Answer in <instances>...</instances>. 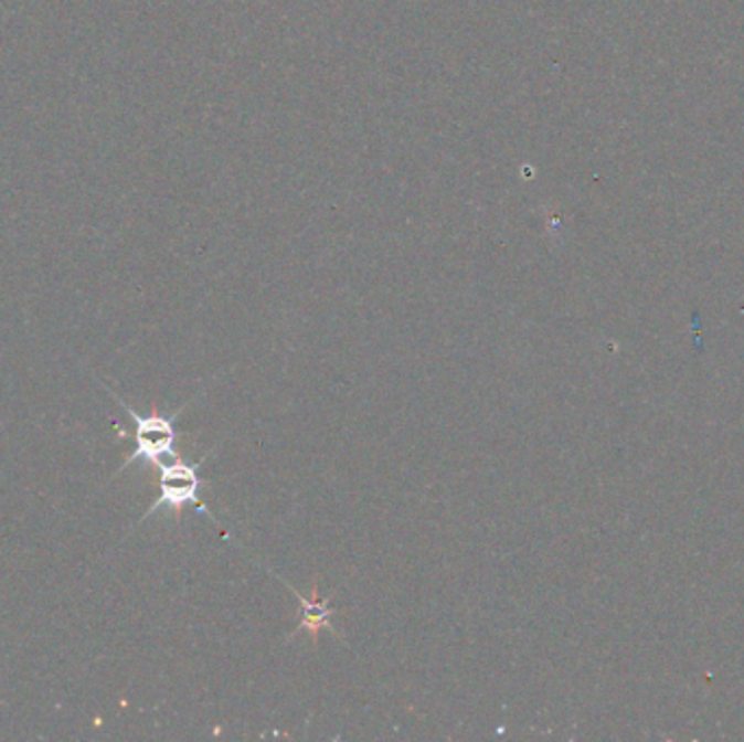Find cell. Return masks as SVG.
I'll return each mask as SVG.
<instances>
[{
	"mask_svg": "<svg viewBox=\"0 0 744 742\" xmlns=\"http://www.w3.org/2000/svg\"><path fill=\"white\" fill-rule=\"evenodd\" d=\"M118 403L127 410V414L136 423V451L127 459V464L136 459H147L152 466H159L163 457H177L174 453V416H163V414H150L142 416L134 407H129L125 401L118 399Z\"/></svg>",
	"mask_w": 744,
	"mask_h": 742,
	"instance_id": "1",
	"label": "cell"
},
{
	"mask_svg": "<svg viewBox=\"0 0 744 742\" xmlns=\"http://www.w3.org/2000/svg\"><path fill=\"white\" fill-rule=\"evenodd\" d=\"M161 470L159 475V499L152 504L147 517H150L155 510L161 506H168L174 510V515H181V510L188 504L199 506V490L203 486L199 470L194 464L183 462L181 457H174V462L166 464L161 462L157 466Z\"/></svg>",
	"mask_w": 744,
	"mask_h": 742,
	"instance_id": "2",
	"label": "cell"
},
{
	"mask_svg": "<svg viewBox=\"0 0 744 742\" xmlns=\"http://www.w3.org/2000/svg\"><path fill=\"white\" fill-rule=\"evenodd\" d=\"M298 598V625L297 632H309L313 636V640L318 638L320 629L329 627V616L333 614V607L329 605V596L327 598H318V589L313 586L311 591V598H305L302 594L293 591Z\"/></svg>",
	"mask_w": 744,
	"mask_h": 742,
	"instance_id": "3",
	"label": "cell"
}]
</instances>
